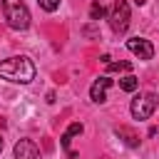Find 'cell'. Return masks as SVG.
<instances>
[{"mask_svg":"<svg viewBox=\"0 0 159 159\" xmlns=\"http://www.w3.org/2000/svg\"><path fill=\"white\" fill-rule=\"evenodd\" d=\"M37 5L45 10V12H55L60 7V0H37Z\"/></svg>","mask_w":159,"mask_h":159,"instance_id":"7c38bea8","label":"cell"},{"mask_svg":"<svg viewBox=\"0 0 159 159\" xmlns=\"http://www.w3.org/2000/svg\"><path fill=\"white\" fill-rule=\"evenodd\" d=\"M109 84H112V80H109L107 75L97 77V80L92 82V87H89V97H92V102L102 104V102L107 99V89H109Z\"/></svg>","mask_w":159,"mask_h":159,"instance_id":"8992f818","label":"cell"},{"mask_svg":"<svg viewBox=\"0 0 159 159\" xmlns=\"http://www.w3.org/2000/svg\"><path fill=\"white\" fill-rule=\"evenodd\" d=\"M82 129H84V127H82V122H72V124H70L65 132H67L70 137H77V134H82Z\"/></svg>","mask_w":159,"mask_h":159,"instance_id":"4fadbf2b","label":"cell"},{"mask_svg":"<svg viewBox=\"0 0 159 159\" xmlns=\"http://www.w3.org/2000/svg\"><path fill=\"white\" fill-rule=\"evenodd\" d=\"M159 107V97L154 94V92H147V94H139V97H134L132 99V107H129V112H132V117L134 119H149L152 114H154V109Z\"/></svg>","mask_w":159,"mask_h":159,"instance_id":"3957f363","label":"cell"},{"mask_svg":"<svg viewBox=\"0 0 159 159\" xmlns=\"http://www.w3.org/2000/svg\"><path fill=\"white\" fill-rule=\"evenodd\" d=\"M60 142H62V147H65V149H70V142H72V137H70V134H67V132H65V134H62V139H60Z\"/></svg>","mask_w":159,"mask_h":159,"instance_id":"5bb4252c","label":"cell"},{"mask_svg":"<svg viewBox=\"0 0 159 159\" xmlns=\"http://www.w3.org/2000/svg\"><path fill=\"white\" fill-rule=\"evenodd\" d=\"M0 77L15 84H30L35 80V65L27 55H15L7 60H0Z\"/></svg>","mask_w":159,"mask_h":159,"instance_id":"6da1fadb","label":"cell"},{"mask_svg":"<svg viewBox=\"0 0 159 159\" xmlns=\"http://www.w3.org/2000/svg\"><path fill=\"white\" fill-rule=\"evenodd\" d=\"M45 102H47V104H55V92H47V94H45Z\"/></svg>","mask_w":159,"mask_h":159,"instance_id":"9a60e30c","label":"cell"},{"mask_svg":"<svg viewBox=\"0 0 159 159\" xmlns=\"http://www.w3.org/2000/svg\"><path fill=\"white\" fill-rule=\"evenodd\" d=\"M102 17H104V7H102V2H99V0H94V2L89 5V20L99 22Z\"/></svg>","mask_w":159,"mask_h":159,"instance_id":"9c48e42d","label":"cell"},{"mask_svg":"<svg viewBox=\"0 0 159 159\" xmlns=\"http://www.w3.org/2000/svg\"><path fill=\"white\" fill-rule=\"evenodd\" d=\"M0 152H2V137H0Z\"/></svg>","mask_w":159,"mask_h":159,"instance_id":"2e32d148","label":"cell"},{"mask_svg":"<svg viewBox=\"0 0 159 159\" xmlns=\"http://www.w3.org/2000/svg\"><path fill=\"white\" fill-rule=\"evenodd\" d=\"M132 62H107V72H129Z\"/></svg>","mask_w":159,"mask_h":159,"instance_id":"30bf717a","label":"cell"},{"mask_svg":"<svg viewBox=\"0 0 159 159\" xmlns=\"http://www.w3.org/2000/svg\"><path fill=\"white\" fill-rule=\"evenodd\" d=\"M109 27L114 35H124L129 27V5L127 0H117L109 10Z\"/></svg>","mask_w":159,"mask_h":159,"instance_id":"277c9868","label":"cell"},{"mask_svg":"<svg viewBox=\"0 0 159 159\" xmlns=\"http://www.w3.org/2000/svg\"><path fill=\"white\" fill-rule=\"evenodd\" d=\"M137 87H139V80L134 75H127V77L119 80V89H124V92H134Z\"/></svg>","mask_w":159,"mask_h":159,"instance_id":"ba28073f","label":"cell"},{"mask_svg":"<svg viewBox=\"0 0 159 159\" xmlns=\"http://www.w3.org/2000/svg\"><path fill=\"white\" fill-rule=\"evenodd\" d=\"M2 15H5L7 27H12V30L30 27V10L22 0H2Z\"/></svg>","mask_w":159,"mask_h":159,"instance_id":"7a4b0ae2","label":"cell"},{"mask_svg":"<svg viewBox=\"0 0 159 159\" xmlns=\"http://www.w3.org/2000/svg\"><path fill=\"white\" fill-rule=\"evenodd\" d=\"M127 50L132 55H137L139 60H152L154 57V45L144 37H129L127 40Z\"/></svg>","mask_w":159,"mask_h":159,"instance_id":"5b68a950","label":"cell"},{"mask_svg":"<svg viewBox=\"0 0 159 159\" xmlns=\"http://www.w3.org/2000/svg\"><path fill=\"white\" fill-rule=\"evenodd\" d=\"M15 159H40V149L32 139H20L15 144Z\"/></svg>","mask_w":159,"mask_h":159,"instance_id":"52a82bcc","label":"cell"},{"mask_svg":"<svg viewBox=\"0 0 159 159\" xmlns=\"http://www.w3.org/2000/svg\"><path fill=\"white\" fill-rule=\"evenodd\" d=\"M117 134H119V137H124V142H127L129 147H139V137H134V134H132V132H127L124 127H119V129H117Z\"/></svg>","mask_w":159,"mask_h":159,"instance_id":"8fae6325","label":"cell"}]
</instances>
